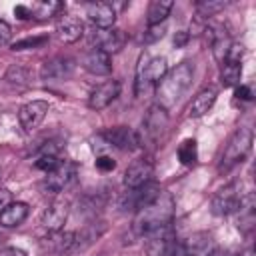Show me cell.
<instances>
[{
  "label": "cell",
  "mask_w": 256,
  "mask_h": 256,
  "mask_svg": "<svg viewBox=\"0 0 256 256\" xmlns=\"http://www.w3.org/2000/svg\"><path fill=\"white\" fill-rule=\"evenodd\" d=\"M82 66L94 76H106L112 70V60H110V54H106L98 48H90L82 56Z\"/></svg>",
  "instance_id": "e0dca14e"
},
{
  "label": "cell",
  "mask_w": 256,
  "mask_h": 256,
  "mask_svg": "<svg viewBox=\"0 0 256 256\" xmlns=\"http://www.w3.org/2000/svg\"><path fill=\"white\" fill-rule=\"evenodd\" d=\"M48 110H50V106H48L46 100H32V102H28V104H24V106L20 108L18 120H20L22 128L30 132V130L38 128V126L44 122Z\"/></svg>",
  "instance_id": "ba28073f"
},
{
  "label": "cell",
  "mask_w": 256,
  "mask_h": 256,
  "mask_svg": "<svg viewBox=\"0 0 256 256\" xmlns=\"http://www.w3.org/2000/svg\"><path fill=\"white\" fill-rule=\"evenodd\" d=\"M240 200H242L240 184L238 182H232V184L220 188L214 194V198H212V212L216 216H228V214H232V212L238 210Z\"/></svg>",
  "instance_id": "8992f818"
},
{
  "label": "cell",
  "mask_w": 256,
  "mask_h": 256,
  "mask_svg": "<svg viewBox=\"0 0 256 256\" xmlns=\"http://www.w3.org/2000/svg\"><path fill=\"white\" fill-rule=\"evenodd\" d=\"M166 72H168L166 58H162V56L150 58L148 54H142L138 70H136V94L138 96L146 94L152 86H156L164 78Z\"/></svg>",
  "instance_id": "277c9868"
},
{
  "label": "cell",
  "mask_w": 256,
  "mask_h": 256,
  "mask_svg": "<svg viewBox=\"0 0 256 256\" xmlns=\"http://www.w3.org/2000/svg\"><path fill=\"white\" fill-rule=\"evenodd\" d=\"M32 16L38 18H52V16H60V12L64 10L62 2H36L30 6Z\"/></svg>",
  "instance_id": "7402d4cb"
},
{
  "label": "cell",
  "mask_w": 256,
  "mask_h": 256,
  "mask_svg": "<svg viewBox=\"0 0 256 256\" xmlns=\"http://www.w3.org/2000/svg\"><path fill=\"white\" fill-rule=\"evenodd\" d=\"M124 40L126 38H124L122 30H118V28H96L90 36V42L106 54H114V52L122 50Z\"/></svg>",
  "instance_id": "52a82bcc"
},
{
  "label": "cell",
  "mask_w": 256,
  "mask_h": 256,
  "mask_svg": "<svg viewBox=\"0 0 256 256\" xmlns=\"http://www.w3.org/2000/svg\"><path fill=\"white\" fill-rule=\"evenodd\" d=\"M236 98H240V100H252V90L248 86H236Z\"/></svg>",
  "instance_id": "f546056e"
},
{
  "label": "cell",
  "mask_w": 256,
  "mask_h": 256,
  "mask_svg": "<svg viewBox=\"0 0 256 256\" xmlns=\"http://www.w3.org/2000/svg\"><path fill=\"white\" fill-rule=\"evenodd\" d=\"M74 176H76V166L70 160L62 158V162L52 172L46 174V188L52 192H60L74 180Z\"/></svg>",
  "instance_id": "4fadbf2b"
},
{
  "label": "cell",
  "mask_w": 256,
  "mask_h": 256,
  "mask_svg": "<svg viewBox=\"0 0 256 256\" xmlns=\"http://www.w3.org/2000/svg\"><path fill=\"white\" fill-rule=\"evenodd\" d=\"M146 238V252L148 256H186L184 242H180L172 230V224H166L150 234Z\"/></svg>",
  "instance_id": "3957f363"
},
{
  "label": "cell",
  "mask_w": 256,
  "mask_h": 256,
  "mask_svg": "<svg viewBox=\"0 0 256 256\" xmlns=\"http://www.w3.org/2000/svg\"><path fill=\"white\" fill-rule=\"evenodd\" d=\"M224 8H226V2H218V0H202L196 4L198 16H214Z\"/></svg>",
  "instance_id": "cb8c5ba5"
},
{
  "label": "cell",
  "mask_w": 256,
  "mask_h": 256,
  "mask_svg": "<svg viewBox=\"0 0 256 256\" xmlns=\"http://www.w3.org/2000/svg\"><path fill=\"white\" fill-rule=\"evenodd\" d=\"M172 216H174V200L168 192L160 190L156 198H152L150 202H146L136 210L132 228L138 236H146L166 224H172Z\"/></svg>",
  "instance_id": "6da1fadb"
},
{
  "label": "cell",
  "mask_w": 256,
  "mask_h": 256,
  "mask_svg": "<svg viewBox=\"0 0 256 256\" xmlns=\"http://www.w3.org/2000/svg\"><path fill=\"white\" fill-rule=\"evenodd\" d=\"M10 38H12V28H10V24L4 22V20H0V46L8 44Z\"/></svg>",
  "instance_id": "83f0119b"
},
{
  "label": "cell",
  "mask_w": 256,
  "mask_h": 256,
  "mask_svg": "<svg viewBox=\"0 0 256 256\" xmlns=\"http://www.w3.org/2000/svg\"><path fill=\"white\" fill-rule=\"evenodd\" d=\"M28 216V204L24 202H10L0 212V226L4 228H16L20 226Z\"/></svg>",
  "instance_id": "d6986e66"
},
{
  "label": "cell",
  "mask_w": 256,
  "mask_h": 256,
  "mask_svg": "<svg viewBox=\"0 0 256 256\" xmlns=\"http://www.w3.org/2000/svg\"><path fill=\"white\" fill-rule=\"evenodd\" d=\"M114 166H116V162L108 154H100L96 158V168L102 170V172H110V170H114Z\"/></svg>",
  "instance_id": "4316f807"
},
{
  "label": "cell",
  "mask_w": 256,
  "mask_h": 256,
  "mask_svg": "<svg viewBox=\"0 0 256 256\" xmlns=\"http://www.w3.org/2000/svg\"><path fill=\"white\" fill-rule=\"evenodd\" d=\"M68 212H70V206H68L66 200H60L58 198V200L50 202L44 208V212H42V224H44V228H48L50 232L62 230L64 222L68 220Z\"/></svg>",
  "instance_id": "7c38bea8"
},
{
  "label": "cell",
  "mask_w": 256,
  "mask_h": 256,
  "mask_svg": "<svg viewBox=\"0 0 256 256\" xmlns=\"http://www.w3.org/2000/svg\"><path fill=\"white\" fill-rule=\"evenodd\" d=\"M86 16L96 28H112L116 22V10L108 2H90L86 4Z\"/></svg>",
  "instance_id": "5bb4252c"
},
{
  "label": "cell",
  "mask_w": 256,
  "mask_h": 256,
  "mask_svg": "<svg viewBox=\"0 0 256 256\" xmlns=\"http://www.w3.org/2000/svg\"><path fill=\"white\" fill-rule=\"evenodd\" d=\"M186 42H188V32H184V30L176 32V36H174V46H176V48H182Z\"/></svg>",
  "instance_id": "1f68e13d"
},
{
  "label": "cell",
  "mask_w": 256,
  "mask_h": 256,
  "mask_svg": "<svg viewBox=\"0 0 256 256\" xmlns=\"http://www.w3.org/2000/svg\"><path fill=\"white\" fill-rule=\"evenodd\" d=\"M152 164L148 160H134L124 172V186L126 188H140L150 182L152 178Z\"/></svg>",
  "instance_id": "9a60e30c"
},
{
  "label": "cell",
  "mask_w": 256,
  "mask_h": 256,
  "mask_svg": "<svg viewBox=\"0 0 256 256\" xmlns=\"http://www.w3.org/2000/svg\"><path fill=\"white\" fill-rule=\"evenodd\" d=\"M216 96H218L216 88H204V90H200V92L194 96V100L190 102V106H188V114H190L192 118H200V116H204V114L214 106Z\"/></svg>",
  "instance_id": "ffe728a7"
},
{
  "label": "cell",
  "mask_w": 256,
  "mask_h": 256,
  "mask_svg": "<svg viewBox=\"0 0 256 256\" xmlns=\"http://www.w3.org/2000/svg\"><path fill=\"white\" fill-rule=\"evenodd\" d=\"M8 204H10V192H8V190H0V212H2V208L8 206Z\"/></svg>",
  "instance_id": "d6a6232c"
},
{
  "label": "cell",
  "mask_w": 256,
  "mask_h": 256,
  "mask_svg": "<svg viewBox=\"0 0 256 256\" xmlns=\"http://www.w3.org/2000/svg\"><path fill=\"white\" fill-rule=\"evenodd\" d=\"M250 148H252V130L250 128H238L230 136V140H228V144H226V148L222 152L220 168L222 170H230L232 166H236L238 162H242L248 156Z\"/></svg>",
  "instance_id": "5b68a950"
},
{
  "label": "cell",
  "mask_w": 256,
  "mask_h": 256,
  "mask_svg": "<svg viewBox=\"0 0 256 256\" xmlns=\"http://www.w3.org/2000/svg\"><path fill=\"white\" fill-rule=\"evenodd\" d=\"M142 126H144V132H146V136L150 140H158L162 136V132L166 130V126H168V114H166V110L160 108L158 104L150 106V110H148Z\"/></svg>",
  "instance_id": "2e32d148"
},
{
  "label": "cell",
  "mask_w": 256,
  "mask_h": 256,
  "mask_svg": "<svg viewBox=\"0 0 256 256\" xmlns=\"http://www.w3.org/2000/svg\"><path fill=\"white\" fill-rule=\"evenodd\" d=\"M120 94V82L118 80H106L102 84H98L90 96H88V106L92 110H104L106 106H110Z\"/></svg>",
  "instance_id": "9c48e42d"
},
{
  "label": "cell",
  "mask_w": 256,
  "mask_h": 256,
  "mask_svg": "<svg viewBox=\"0 0 256 256\" xmlns=\"http://www.w3.org/2000/svg\"><path fill=\"white\" fill-rule=\"evenodd\" d=\"M240 256H254V250H246V252H242Z\"/></svg>",
  "instance_id": "836d02e7"
},
{
  "label": "cell",
  "mask_w": 256,
  "mask_h": 256,
  "mask_svg": "<svg viewBox=\"0 0 256 256\" xmlns=\"http://www.w3.org/2000/svg\"><path fill=\"white\" fill-rule=\"evenodd\" d=\"M14 16H18L20 20H28V18H32V10H30V6L18 4V6L14 8Z\"/></svg>",
  "instance_id": "f1b7e54d"
},
{
  "label": "cell",
  "mask_w": 256,
  "mask_h": 256,
  "mask_svg": "<svg viewBox=\"0 0 256 256\" xmlns=\"http://www.w3.org/2000/svg\"><path fill=\"white\" fill-rule=\"evenodd\" d=\"M192 80H194V66L190 62H180L172 70H168L164 74V78L156 84V100H158V106L164 108V110H168L176 102H180V98L192 86Z\"/></svg>",
  "instance_id": "7a4b0ae2"
},
{
  "label": "cell",
  "mask_w": 256,
  "mask_h": 256,
  "mask_svg": "<svg viewBox=\"0 0 256 256\" xmlns=\"http://www.w3.org/2000/svg\"><path fill=\"white\" fill-rule=\"evenodd\" d=\"M102 136H104L106 144H110V146H114V148H118V150H136V148L140 146L138 134H136L132 128H128V126L110 128V130H106Z\"/></svg>",
  "instance_id": "8fae6325"
},
{
  "label": "cell",
  "mask_w": 256,
  "mask_h": 256,
  "mask_svg": "<svg viewBox=\"0 0 256 256\" xmlns=\"http://www.w3.org/2000/svg\"><path fill=\"white\" fill-rule=\"evenodd\" d=\"M48 42L46 36H36V38H24L12 44V50H26V48H40Z\"/></svg>",
  "instance_id": "d4e9b609"
},
{
  "label": "cell",
  "mask_w": 256,
  "mask_h": 256,
  "mask_svg": "<svg viewBox=\"0 0 256 256\" xmlns=\"http://www.w3.org/2000/svg\"><path fill=\"white\" fill-rule=\"evenodd\" d=\"M172 10V2L170 0H152L148 6V26H156V24H164L168 14Z\"/></svg>",
  "instance_id": "44dd1931"
},
{
  "label": "cell",
  "mask_w": 256,
  "mask_h": 256,
  "mask_svg": "<svg viewBox=\"0 0 256 256\" xmlns=\"http://www.w3.org/2000/svg\"><path fill=\"white\" fill-rule=\"evenodd\" d=\"M74 72V60L68 58V56H56L52 60H46L42 64V70H40V76L44 80H50V82H58V80H66L70 78Z\"/></svg>",
  "instance_id": "30bf717a"
},
{
  "label": "cell",
  "mask_w": 256,
  "mask_h": 256,
  "mask_svg": "<svg viewBox=\"0 0 256 256\" xmlns=\"http://www.w3.org/2000/svg\"><path fill=\"white\" fill-rule=\"evenodd\" d=\"M84 34V24L80 18L76 16H60L58 22H56V36L58 40L66 42V44H72L76 40H80Z\"/></svg>",
  "instance_id": "ac0fdd59"
},
{
  "label": "cell",
  "mask_w": 256,
  "mask_h": 256,
  "mask_svg": "<svg viewBox=\"0 0 256 256\" xmlns=\"http://www.w3.org/2000/svg\"><path fill=\"white\" fill-rule=\"evenodd\" d=\"M0 256H28L24 250H20V248H14V246H8V248H4V250H0Z\"/></svg>",
  "instance_id": "4dcf8cb0"
},
{
  "label": "cell",
  "mask_w": 256,
  "mask_h": 256,
  "mask_svg": "<svg viewBox=\"0 0 256 256\" xmlns=\"http://www.w3.org/2000/svg\"><path fill=\"white\" fill-rule=\"evenodd\" d=\"M198 158V146H196V140L194 138H186L180 146H178V160L186 166L194 164Z\"/></svg>",
  "instance_id": "603a6c76"
},
{
  "label": "cell",
  "mask_w": 256,
  "mask_h": 256,
  "mask_svg": "<svg viewBox=\"0 0 256 256\" xmlns=\"http://www.w3.org/2000/svg\"><path fill=\"white\" fill-rule=\"evenodd\" d=\"M164 32H166V24L148 26V30H146V34H144V40H146V42H156V40H160V38L164 36Z\"/></svg>",
  "instance_id": "484cf974"
}]
</instances>
